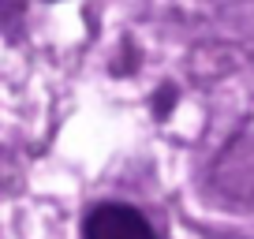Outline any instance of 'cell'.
<instances>
[{
  "label": "cell",
  "instance_id": "cell-1",
  "mask_svg": "<svg viewBox=\"0 0 254 239\" xmlns=\"http://www.w3.org/2000/svg\"><path fill=\"white\" fill-rule=\"evenodd\" d=\"M82 239H157L142 213L127 202H97L82 221Z\"/></svg>",
  "mask_w": 254,
  "mask_h": 239
}]
</instances>
